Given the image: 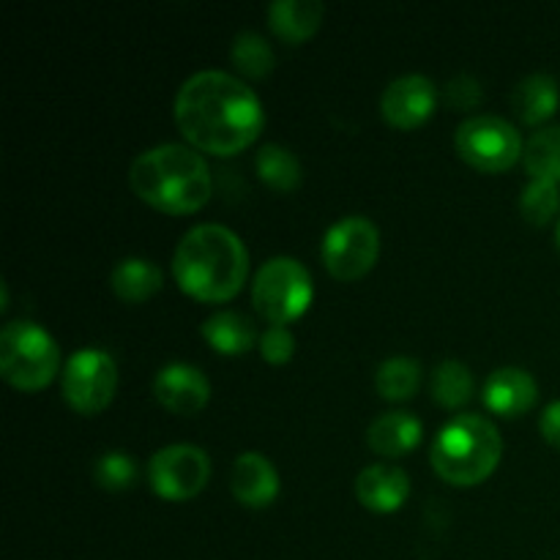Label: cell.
Returning a JSON list of instances; mask_svg holds the SVG:
<instances>
[{"label":"cell","instance_id":"2","mask_svg":"<svg viewBox=\"0 0 560 560\" xmlns=\"http://www.w3.org/2000/svg\"><path fill=\"white\" fill-rule=\"evenodd\" d=\"M175 282L191 299L222 304L241 293L249 273L244 241L224 224H197L178 241L173 255Z\"/></svg>","mask_w":560,"mask_h":560},{"label":"cell","instance_id":"11","mask_svg":"<svg viewBox=\"0 0 560 560\" xmlns=\"http://www.w3.org/2000/svg\"><path fill=\"white\" fill-rule=\"evenodd\" d=\"M438 88L424 74H402L388 82L381 96V113L394 129H416L432 115Z\"/></svg>","mask_w":560,"mask_h":560},{"label":"cell","instance_id":"26","mask_svg":"<svg viewBox=\"0 0 560 560\" xmlns=\"http://www.w3.org/2000/svg\"><path fill=\"white\" fill-rule=\"evenodd\" d=\"M560 208V189L552 180L534 178L520 195V211L530 224H547Z\"/></svg>","mask_w":560,"mask_h":560},{"label":"cell","instance_id":"22","mask_svg":"<svg viewBox=\"0 0 560 560\" xmlns=\"http://www.w3.org/2000/svg\"><path fill=\"white\" fill-rule=\"evenodd\" d=\"M430 392L432 399H435L438 405H443V408H463V405H468L470 399H474V372H470L468 364H463V361H443V364H438L435 372H432Z\"/></svg>","mask_w":560,"mask_h":560},{"label":"cell","instance_id":"28","mask_svg":"<svg viewBox=\"0 0 560 560\" xmlns=\"http://www.w3.org/2000/svg\"><path fill=\"white\" fill-rule=\"evenodd\" d=\"M295 337L288 326H268L260 337V355L268 364H284L293 359Z\"/></svg>","mask_w":560,"mask_h":560},{"label":"cell","instance_id":"4","mask_svg":"<svg viewBox=\"0 0 560 560\" xmlns=\"http://www.w3.org/2000/svg\"><path fill=\"white\" fill-rule=\"evenodd\" d=\"M503 454V438L487 416H454L435 435L430 459L435 474L454 487L481 485L495 474Z\"/></svg>","mask_w":560,"mask_h":560},{"label":"cell","instance_id":"23","mask_svg":"<svg viewBox=\"0 0 560 560\" xmlns=\"http://www.w3.org/2000/svg\"><path fill=\"white\" fill-rule=\"evenodd\" d=\"M421 383V364L410 355H392L375 372V388L388 402H405Z\"/></svg>","mask_w":560,"mask_h":560},{"label":"cell","instance_id":"7","mask_svg":"<svg viewBox=\"0 0 560 560\" xmlns=\"http://www.w3.org/2000/svg\"><path fill=\"white\" fill-rule=\"evenodd\" d=\"M454 148L470 167L481 173L509 170L525 153L517 126L501 115H470L454 131Z\"/></svg>","mask_w":560,"mask_h":560},{"label":"cell","instance_id":"25","mask_svg":"<svg viewBox=\"0 0 560 560\" xmlns=\"http://www.w3.org/2000/svg\"><path fill=\"white\" fill-rule=\"evenodd\" d=\"M230 60H233V66L244 77L260 80V77H268L273 71L277 55H273L271 44H268L260 33L241 31L238 36L233 38V47H230Z\"/></svg>","mask_w":560,"mask_h":560},{"label":"cell","instance_id":"13","mask_svg":"<svg viewBox=\"0 0 560 560\" xmlns=\"http://www.w3.org/2000/svg\"><path fill=\"white\" fill-rule=\"evenodd\" d=\"M230 490H233V498L241 506L266 509L279 495V474L266 454L244 452L233 463Z\"/></svg>","mask_w":560,"mask_h":560},{"label":"cell","instance_id":"31","mask_svg":"<svg viewBox=\"0 0 560 560\" xmlns=\"http://www.w3.org/2000/svg\"><path fill=\"white\" fill-rule=\"evenodd\" d=\"M0 310H9V284L0 282Z\"/></svg>","mask_w":560,"mask_h":560},{"label":"cell","instance_id":"18","mask_svg":"<svg viewBox=\"0 0 560 560\" xmlns=\"http://www.w3.org/2000/svg\"><path fill=\"white\" fill-rule=\"evenodd\" d=\"M202 339L222 355H244L255 348L257 326L235 310H219L202 323Z\"/></svg>","mask_w":560,"mask_h":560},{"label":"cell","instance_id":"1","mask_svg":"<svg viewBox=\"0 0 560 560\" xmlns=\"http://www.w3.org/2000/svg\"><path fill=\"white\" fill-rule=\"evenodd\" d=\"M175 124L197 151L233 156L260 137L266 113L241 77L202 69L178 88Z\"/></svg>","mask_w":560,"mask_h":560},{"label":"cell","instance_id":"12","mask_svg":"<svg viewBox=\"0 0 560 560\" xmlns=\"http://www.w3.org/2000/svg\"><path fill=\"white\" fill-rule=\"evenodd\" d=\"M153 397L162 408L178 416H195L211 399V383L197 366L175 361V364L162 366L153 377Z\"/></svg>","mask_w":560,"mask_h":560},{"label":"cell","instance_id":"10","mask_svg":"<svg viewBox=\"0 0 560 560\" xmlns=\"http://www.w3.org/2000/svg\"><path fill=\"white\" fill-rule=\"evenodd\" d=\"M208 479H211V459L191 443L159 448L148 463L151 490L164 501H189L206 490Z\"/></svg>","mask_w":560,"mask_h":560},{"label":"cell","instance_id":"16","mask_svg":"<svg viewBox=\"0 0 560 560\" xmlns=\"http://www.w3.org/2000/svg\"><path fill=\"white\" fill-rule=\"evenodd\" d=\"M421 435H424V427L408 410H388V413H381L366 430V443L375 454L386 459L405 457V454L413 452L421 443Z\"/></svg>","mask_w":560,"mask_h":560},{"label":"cell","instance_id":"17","mask_svg":"<svg viewBox=\"0 0 560 560\" xmlns=\"http://www.w3.org/2000/svg\"><path fill=\"white\" fill-rule=\"evenodd\" d=\"M326 5L320 0H273L268 5V25L282 42L301 44L320 27Z\"/></svg>","mask_w":560,"mask_h":560},{"label":"cell","instance_id":"19","mask_svg":"<svg viewBox=\"0 0 560 560\" xmlns=\"http://www.w3.org/2000/svg\"><path fill=\"white\" fill-rule=\"evenodd\" d=\"M162 268L145 257H124L109 271V284L115 295L126 304H142L162 290Z\"/></svg>","mask_w":560,"mask_h":560},{"label":"cell","instance_id":"9","mask_svg":"<svg viewBox=\"0 0 560 560\" xmlns=\"http://www.w3.org/2000/svg\"><path fill=\"white\" fill-rule=\"evenodd\" d=\"M63 399L82 416L102 413L118 388V366L102 348H82L69 355L63 370Z\"/></svg>","mask_w":560,"mask_h":560},{"label":"cell","instance_id":"20","mask_svg":"<svg viewBox=\"0 0 560 560\" xmlns=\"http://www.w3.org/2000/svg\"><path fill=\"white\" fill-rule=\"evenodd\" d=\"M514 113L530 126L545 124L547 118H552L560 104V88L556 77L545 74V71H536V74H528L525 80L517 82L512 93Z\"/></svg>","mask_w":560,"mask_h":560},{"label":"cell","instance_id":"3","mask_svg":"<svg viewBox=\"0 0 560 560\" xmlns=\"http://www.w3.org/2000/svg\"><path fill=\"white\" fill-rule=\"evenodd\" d=\"M129 186L145 206L156 211L195 213L208 202L213 191L211 170L197 148L164 142V145L148 148L131 162Z\"/></svg>","mask_w":560,"mask_h":560},{"label":"cell","instance_id":"14","mask_svg":"<svg viewBox=\"0 0 560 560\" xmlns=\"http://www.w3.org/2000/svg\"><path fill=\"white\" fill-rule=\"evenodd\" d=\"M355 498L370 512L392 514L402 509L410 498V476L392 463L366 465L355 476Z\"/></svg>","mask_w":560,"mask_h":560},{"label":"cell","instance_id":"15","mask_svg":"<svg viewBox=\"0 0 560 560\" xmlns=\"http://www.w3.org/2000/svg\"><path fill=\"white\" fill-rule=\"evenodd\" d=\"M481 399L492 413L503 416V419H514V416L525 413L539 399V386H536L534 375L520 366H501V370L490 372L481 388Z\"/></svg>","mask_w":560,"mask_h":560},{"label":"cell","instance_id":"21","mask_svg":"<svg viewBox=\"0 0 560 560\" xmlns=\"http://www.w3.org/2000/svg\"><path fill=\"white\" fill-rule=\"evenodd\" d=\"M255 170L262 184H268L277 191H293L301 184V178H304L299 156L290 148L277 145V142H266L257 151Z\"/></svg>","mask_w":560,"mask_h":560},{"label":"cell","instance_id":"24","mask_svg":"<svg viewBox=\"0 0 560 560\" xmlns=\"http://www.w3.org/2000/svg\"><path fill=\"white\" fill-rule=\"evenodd\" d=\"M525 170L539 180L560 184V126H547L525 142Z\"/></svg>","mask_w":560,"mask_h":560},{"label":"cell","instance_id":"29","mask_svg":"<svg viewBox=\"0 0 560 560\" xmlns=\"http://www.w3.org/2000/svg\"><path fill=\"white\" fill-rule=\"evenodd\" d=\"M446 96H448V102L454 104V107L470 109V107H476V104H479L481 85L474 80V77L459 74V77H454V80L446 85Z\"/></svg>","mask_w":560,"mask_h":560},{"label":"cell","instance_id":"27","mask_svg":"<svg viewBox=\"0 0 560 560\" xmlns=\"http://www.w3.org/2000/svg\"><path fill=\"white\" fill-rule=\"evenodd\" d=\"M93 479L102 490L120 492L137 481V463L135 457L124 452H104L102 457L93 463Z\"/></svg>","mask_w":560,"mask_h":560},{"label":"cell","instance_id":"5","mask_svg":"<svg viewBox=\"0 0 560 560\" xmlns=\"http://www.w3.org/2000/svg\"><path fill=\"white\" fill-rule=\"evenodd\" d=\"M60 370V348L47 328L31 320H11L0 331V375L20 392L49 386Z\"/></svg>","mask_w":560,"mask_h":560},{"label":"cell","instance_id":"32","mask_svg":"<svg viewBox=\"0 0 560 560\" xmlns=\"http://www.w3.org/2000/svg\"><path fill=\"white\" fill-rule=\"evenodd\" d=\"M556 244H558V249H560V222H558V228H556Z\"/></svg>","mask_w":560,"mask_h":560},{"label":"cell","instance_id":"8","mask_svg":"<svg viewBox=\"0 0 560 560\" xmlns=\"http://www.w3.org/2000/svg\"><path fill=\"white\" fill-rule=\"evenodd\" d=\"M377 255H381V230L361 213L337 219L323 235V266L339 282H353L370 273Z\"/></svg>","mask_w":560,"mask_h":560},{"label":"cell","instance_id":"6","mask_svg":"<svg viewBox=\"0 0 560 560\" xmlns=\"http://www.w3.org/2000/svg\"><path fill=\"white\" fill-rule=\"evenodd\" d=\"M315 295L310 268L288 255L271 257L252 279V304L271 326H288L304 315Z\"/></svg>","mask_w":560,"mask_h":560},{"label":"cell","instance_id":"30","mask_svg":"<svg viewBox=\"0 0 560 560\" xmlns=\"http://www.w3.org/2000/svg\"><path fill=\"white\" fill-rule=\"evenodd\" d=\"M539 430H541V438H545L550 446L560 448V399L547 405L545 413H541L539 419Z\"/></svg>","mask_w":560,"mask_h":560}]
</instances>
